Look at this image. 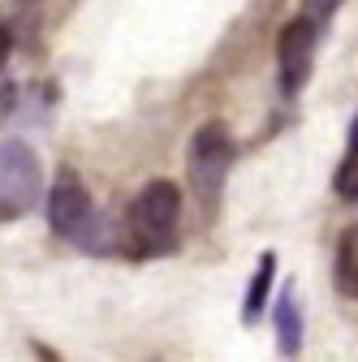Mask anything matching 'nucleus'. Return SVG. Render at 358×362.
Returning a JSON list of instances; mask_svg holds the SVG:
<instances>
[{"label":"nucleus","mask_w":358,"mask_h":362,"mask_svg":"<svg viewBox=\"0 0 358 362\" xmlns=\"http://www.w3.org/2000/svg\"><path fill=\"white\" fill-rule=\"evenodd\" d=\"M177 224H182V190L173 181L156 177L139 190L129 207V255H164L177 246Z\"/></svg>","instance_id":"obj_1"},{"label":"nucleus","mask_w":358,"mask_h":362,"mask_svg":"<svg viewBox=\"0 0 358 362\" xmlns=\"http://www.w3.org/2000/svg\"><path fill=\"white\" fill-rule=\"evenodd\" d=\"M48 224H52L57 238H65L69 246H78L86 255H104L112 246L104 220L96 211V199L86 194V186H82L74 173H61L57 177V186L48 194Z\"/></svg>","instance_id":"obj_2"},{"label":"nucleus","mask_w":358,"mask_h":362,"mask_svg":"<svg viewBox=\"0 0 358 362\" xmlns=\"http://www.w3.org/2000/svg\"><path fill=\"white\" fill-rule=\"evenodd\" d=\"M229 168H233V139H229V129L220 125V121L199 125L195 139H190V151H186V173H190V186H195L203 211L220 207Z\"/></svg>","instance_id":"obj_3"},{"label":"nucleus","mask_w":358,"mask_h":362,"mask_svg":"<svg viewBox=\"0 0 358 362\" xmlns=\"http://www.w3.org/2000/svg\"><path fill=\"white\" fill-rule=\"evenodd\" d=\"M39 190H43L39 156L22 139H5L0 143V220L26 216L39 203Z\"/></svg>","instance_id":"obj_4"},{"label":"nucleus","mask_w":358,"mask_h":362,"mask_svg":"<svg viewBox=\"0 0 358 362\" xmlns=\"http://www.w3.org/2000/svg\"><path fill=\"white\" fill-rule=\"evenodd\" d=\"M316 43H320V26L306 22V18H294L281 39H277V78H281V90L294 100L298 90L306 86L311 78V61H316Z\"/></svg>","instance_id":"obj_5"},{"label":"nucleus","mask_w":358,"mask_h":362,"mask_svg":"<svg viewBox=\"0 0 358 362\" xmlns=\"http://www.w3.org/2000/svg\"><path fill=\"white\" fill-rule=\"evenodd\" d=\"M272 328H277V345L285 358H294L302 349V302H298V285L285 281L281 293L272 298Z\"/></svg>","instance_id":"obj_6"},{"label":"nucleus","mask_w":358,"mask_h":362,"mask_svg":"<svg viewBox=\"0 0 358 362\" xmlns=\"http://www.w3.org/2000/svg\"><path fill=\"white\" fill-rule=\"evenodd\" d=\"M333 285L345 298H358V224L341 233L337 242V259H333Z\"/></svg>","instance_id":"obj_7"},{"label":"nucleus","mask_w":358,"mask_h":362,"mask_svg":"<svg viewBox=\"0 0 358 362\" xmlns=\"http://www.w3.org/2000/svg\"><path fill=\"white\" fill-rule=\"evenodd\" d=\"M272 272H277V255L263 250V255H259V267H255V281H250V289H246V298H242V324H255V320H259L267 293H272Z\"/></svg>","instance_id":"obj_8"},{"label":"nucleus","mask_w":358,"mask_h":362,"mask_svg":"<svg viewBox=\"0 0 358 362\" xmlns=\"http://www.w3.org/2000/svg\"><path fill=\"white\" fill-rule=\"evenodd\" d=\"M333 190H337L345 203H358V143H350L345 160L337 164V173H333Z\"/></svg>","instance_id":"obj_9"},{"label":"nucleus","mask_w":358,"mask_h":362,"mask_svg":"<svg viewBox=\"0 0 358 362\" xmlns=\"http://www.w3.org/2000/svg\"><path fill=\"white\" fill-rule=\"evenodd\" d=\"M302 5H306V22L324 26V22L337 13V5H341V0H302Z\"/></svg>","instance_id":"obj_10"},{"label":"nucleus","mask_w":358,"mask_h":362,"mask_svg":"<svg viewBox=\"0 0 358 362\" xmlns=\"http://www.w3.org/2000/svg\"><path fill=\"white\" fill-rule=\"evenodd\" d=\"M9 52H13V30L0 22V69H5V61H9Z\"/></svg>","instance_id":"obj_11"},{"label":"nucleus","mask_w":358,"mask_h":362,"mask_svg":"<svg viewBox=\"0 0 358 362\" xmlns=\"http://www.w3.org/2000/svg\"><path fill=\"white\" fill-rule=\"evenodd\" d=\"M13 95H18V90H13L9 82H5V86H0V121H5V117H9V108H13Z\"/></svg>","instance_id":"obj_12"},{"label":"nucleus","mask_w":358,"mask_h":362,"mask_svg":"<svg viewBox=\"0 0 358 362\" xmlns=\"http://www.w3.org/2000/svg\"><path fill=\"white\" fill-rule=\"evenodd\" d=\"M350 139H354V143H358V117H354V129H350Z\"/></svg>","instance_id":"obj_13"}]
</instances>
